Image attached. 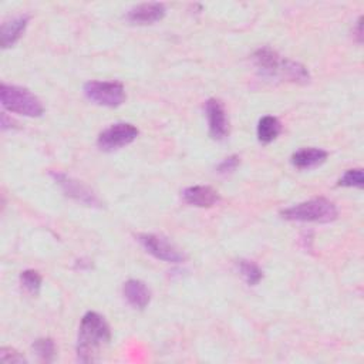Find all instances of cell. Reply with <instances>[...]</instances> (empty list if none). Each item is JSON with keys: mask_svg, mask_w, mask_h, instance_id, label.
Here are the masks:
<instances>
[{"mask_svg": "<svg viewBox=\"0 0 364 364\" xmlns=\"http://www.w3.org/2000/svg\"><path fill=\"white\" fill-rule=\"evenodd\" d=\"M111 341V328L105 318L95 313L87 311L80 323L77 338V355L82 363L95 361L101 350Z\"/></svg>", "mask_w": 364, "mask_h": 364, "instance_id": "obj_1", "label": "cell"}, {"mask_svg": "<svg viewBox=\"0 0 364 364\" xmlns=\"http://www.w3.org/2000/svg\"><path fill=\"white\" fill-rule=\"evenodd\" d=\"M252 60L257 71L264 77H280L299 84H306L310 80V74L303 64L280 57L270 47H262L256 50L252 55Z\"/></svg>", "mask_w": 364, "mask_h": 364, "instance_id": "obj_2", "label": "cell"}, {"mask_svg": "<svg viewBox=\"0 0 364 364\" xmlns=\"http://www.w3.org/2000/svg\"><path fill=\"white\" fill-rule=\"evenodd\" d=\"M282 218L294 222L328 223L337 219L338 210L334 202L326 198H313L282 210Z\"/></svg>", "mask_w": 364, "mask_h": 364, "instance_id": "obj_3", "label": "cell"}, {"mask_svg": "<svg viewBox=\"0 0 364 364\" xmlns=\"http://www.w3.org/2000/svg\"><path fill=\"white\" fill-rule=\"evenodd\" d=\"M0 101L7 111L24 117H40L44 112L41 101L31 91L18 85L1 84Z\"/></svg>", "mask_w": 364, "mask_h": 364, "instance_id": "obj_4", "label": "cell"}, {"mask_svg": "<svg viewBox=\"0 0 364 364\" xmlns=\"http://www.w3.org/2000/svg\"><path fill=\"white\" fill-rule=\"evenodd\" d=\"M85 97L102 107H119L127 95L125 88L118 81H88L84 85Z\"/></svg>", "mask_w": 364, "mask_h": 364, "instance_id": "obj_5", "label": "cell"}, {"mask_svg": "<svg viewBox=\"0 0 364 364\" xmlns=\"http://www.w3.org/2000/svg\"><path fill=\"white\" fill-rule=\"evenodd\" d=\"M138 136V128L129 122H117L104 129L97 139L100 149L115 151L134 142Z\"/></svg>", "mask_w": 364, "mask_h": 364, "instance_id": "obj_6", "label": "cell"}, {"mask_svg": "<svg viewBox=\"0 0 364 364\" xmlns=\"http://www.w3.org/2000/svg\"><path fill=\"white\" fill-rule=\"evenodd\" d=\"M138 240L148 253L159 260L168 263H182L185 260V256L179 252V249H176L169 240L162 236L144 233L138 236Z\"/></svg>", "mask_w": 364, "mask_h": 364, "instance_id": "obj_7", "label": "cell"}, {"mask_svg": "<svg viewBox=\"0 0 364 364\" xmlns=\"http://www.w3.org/2000/svg\"><path fill=\"white\" fill-rule=\"evenodd\" d=\"M51 176L54 181L61 186L64 193L70 198H73L77 202H81L87 206H100L101 202L97 198V195L84 183L80 181L63 173V172H51Z\"/></svg>", "mask_w": 364, "mask_h": 364, "instance_id": "obj_8", "label": "cell"}, {"mask_svg": "<svg viewBox=\"0 0 364 364\" xmlns=\"http://www.w3.org/2000/svg\"><path fill=\"white\" fill-rule=\"evenodd\" d=\"M209 135L216 141H223L229 135V118L225 105L216 98H209L205 104Z\"/></svg>", "mask_w": 364, "mask_h": 364, "instance_id": "obj_9", "label": "cell"}, {"mask_svg": "<svg viewBox=\"0 0 364 364\" xmlns=\"http://www.w3.org/2000/svg\"><path fill=\"white\" fill-rule=\"evenodd\" d=\"M165 6L162 3H141L134 6L131 10L127 13V20L131 24H138V26H146L152 24L155 21H159L165 16Z\"/></svg>", "mask_w": 364, "mask_h": 364, "instance_id": "obj_10", "label": "cell"}, {"mask_svg": "<svg viewBox=\"0 0 364 364\" xmlns=\"http://www.w3.org/2000/svg\"><path fill=\"white\" fill-rule=\"evenodd\" d=\"M124 299L129 306L138 310H144L151 301V290L148 286L138 279H129L122 286Z\"/></svg>", "mask_w": 364, "mask_h": 364, "instance_id": "obj_11", "label": "cell"}, {"mask_svg": "<svg viewBox=\"0 0 364 364\" xmlns=\"http://www.w3.org/2000/svg\"><path fill=\"white\" fill-rule=\"evenodd\" d=\"M182 198L188 205L196 208H210L219 200V193L210 186L193 185L183 189Z\"/></svg>", "mask_w": 364, "mask_h": 364, "instance_id": "obj_12", "label": "cell"}, {"mask_svg": "<svg viewBox=\"0 0 364 364\" xmlns=\"http://www.w3.org/2000/svg\"><path fill=\"white\" fill-rule=\"evenodd\" d=\"M327 156H328L327 151H324L321 148L309 146V148H301V149L293 152L290 162L294 168L306 171V169H311V168L321 165L327 159Z\"/></svg>", "mask_w": 364, "mask_h": 364, "instance_id": "obj_13", "label": "cell"}, {"mask_svg": "<svg viewBox=\"0 0 364 364\" xmlns=\"http://www.w3.org/2000/svg\"><path fill=\"white\" fill-rule=\"evenodd\" d=\"M28 24V16H18L14 17L1 26V47L9 48L11 47L26 31Z\"/></svg>", "mask_w": 364, "mask_h": 364, "instance_id": "obj_14", "label": "cell"}, {"mask_svg": "<svg viewBox=\"0 0 364 364\" xmlns=\"http://www.w3.org/2000/svg\"><path fill=\"white\" fill-rule=\"evenodd\" d=\"M280 131H282L280 121L273 115H264L257 122L256 135H257L259 142L270 144L279 136Z\"/></svg>", "mask_w": 364, "mask_h": 364, "instance_id": "obj_15", "label": "cell"}, {"mask_svg": "<svg viewBox=\"0 0 364 364\" xmlns=\"http://www.w3.org/2000/svg\"><path fill=\"white\" fill-rule=\"evenodd\" d=\"M237 267H239V272H240L242 277L245 279V282L249 286H256L263 279L262 269L252 260L242 259V260H239Z\"/></svg>", "mask_w": 364, "mask_h": 364, "instance_id": "obj_16", "label": "cell"}, {"mask_svg": "<svg viewBox=\"0 0 364 364\" xmlns=\"http://www.w3.org/2000/svg\"><path fill=\"white\" fill-rule=\"evenodd\" d=\"M20 284L27 293L37 296L41 289V276L37 270H33V269L24 270L20 274Z\"/></svg>", "mask_w": 364, "mask_h": 364, "instance_id": "obj_17", "label": "cell"}, {"mask_svg": "<svg viewBox=\"0 0 364 364\" xmlns=\"http://www.w3.org/2000/svg\"><path fill=\"white\" fill-rule=\"evenodd\" d=\"M34 353L43 360V361H53L55 355V344L51 338H38L33 344Z\"/></svg>", "mask_w": 364, "mask_h": 364, "instance_id": "obj_18", "label": "cell"}, {"mask_svg": "<svg viewBox=\"0 0 364 364\" xmlns=\"http://www.w3.org/2000/svg\"><path fill=\"white\" fill-rule=\"evenodd\" d=\"M340 186H347V188H358L361 189L364 185V176H363V169L355 168V169H348L343 173V176L338 179Z\"/></svg>", "mask_w": 364, "mask_h": 364, "instance_id": "obj_19", "label": "cell"}, {"mask_svg": "<svg viewBox=\"0 0 364 364\" xmlns=\"http://www.w3.org/2000/svg\"><path fill=\"white\" fill-rule=\"evenodd\" d=\"M240 165V158L237 155H230L228 158H225L216 168V171L222 175H228L232 173L233 171H236V168Z\"/></svg>", "mask_w": 364, "mask_h": 364, "instance_id": "obj_20", "label": "cell"}, {"mask_svg": "<svg viewBox=\"0 0 364 364\" xmlns=\"http://www.w3.org/2000/svg\"><path fill=\"white\" fill-rule=\"evenodd\" d=\"M0 360L3 363H24L26 361V358L18 351H16L14 348H10V347H1Z\"/></svg>", "mask_w": 364, "mask_h": 364, "instance_id": "obj_21", "label": "cell"}, {"mask_svg": "<svg viewBox=\"0 0 364 364\" xmlns=\"http://www.w3.org/2000/svg\"><path fill=\"white\" fill-rule=\"evenodd\" d=\"M355 40L358 43L363 41V17L360 16L357 20V26H355Z\"/></svg>", "mask_w": 364, "mask_h": 364, "instance_id": "obj_22", "label": "cell"}]
</instances>
